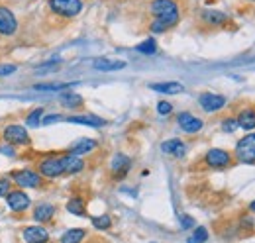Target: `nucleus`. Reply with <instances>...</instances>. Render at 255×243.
Here are the masks:
<instances>
[{
    "instance_id": "423d86ee",
    "label": "nucleus",
    "mask_w": 255,
    "mask_h": 243,
    "mask_svg": "<svg viewBox=\"0 0 255 243\" xmlns=\"http://www.w3.org/2000/svg\"><path fill=\"white\" fill-rule=\"evenodd\" d=\"M12 182L18 184L22 190L24 188H37L41 184V175L32 171V169H20V171L12 173Z\"/></svg>"
},
{
    "instance_id": "c85d7f7f",
    "label": "nucleus",
    "mask_w": 255,
    "mask_h": 243,
    "mask_svg": "<svg viewBox=\"0 0 255 243\" xmlns=\"http://www.w3.org/2000/svg\"><path fill=\"white\" fill-rule=\"evenodd\" d=\"M67 87H71V85H67V83H43V85H33V89L35 91H61V89H67Z\"/></svg>"
},
{
    "instance_id": "b1692460",
    "label": "nucleus",
    "mask_w": 255,
    "mask_h": 243,
    "mask_svg": "<svg viewBox=\"0 0 255 243\" xmlns=\"http://www.w3.org/2000/svg\"><path fill=\"white\" fill-rule=\"evenodd\" d=\"M202 18H204V22L210 24V26H222L224 22L228 20V16H226L224 12H218V10H206V12L202 14Z\"/></svg>"
},
{
    "instance_id": "dca6fc26",
    "label": "nucleus",
    "mask_w": 255,
    "mask_h": 243,
    "mask_svg": "<svg viewBox=\"0 0 255 243\" xmlns=\"http://www.w3.org/2000/svg\"><path fill=\"white\" fill-rule=\"evenodd\" d=\"M67 122L69 123H79V125H89V127H102L106 123V120H102L98 116H93V114H83V116L75 114V116H69Z\"/></svg>"
},
{
    "instance_id": "412c9836",
    "label": "nucleus",
    "mask_w": 255,
    "mask_h": 243,
    "mask_svg": "<svg viewBox=\"0 0 255 243\" xmlns=\"http://www.w3.org/2000/svg\"><path fill=\"white\" fill-rule=\"evenodd\" d=\"M149 89H153L155 92H165V94H179L185 91L181 83H153L149 85Z\"/></svg>"
},
{
    "instance_id": "c756f323",
    "label": "nucleus",
    "mask_w": 255,
    "mask_h": 243,
    "mask_svg": "<svg viewBox=\"0 0 255 243\" xmlns=\"http://www.w3.org/2000/svg\"><path fill=\"white\" fill-rule=\"evenodd\" d=\"M206 240H208V230L200 226V228L194 230V234H192V238L189 240V243H204Z\"/></svg>"
},
{
    "instance_id": "f257e3e1",
    "label": "nucleus",
    "mask_w": 255,
    "mask_h": 243,
    "mask_svg": "<svg viewBox=\"0 0 255 243\" xmlns=\"http://www.w3.org/2000/svg\"><path fill=\"white\" fill-rule=\"evenodd\" d=\"M149 10L155 16V20L163 22L167 28L179 22V6L175 0H153L149 4Z\"/></svg>"
},
{
    "instance_id": "7c9ffc66",
    "label": "nucleus",
    "mask_w": 255,
    "mask_h": 243,
    "mask_svg": "<svg viewBox=\"0 0 255 243\" xmlns=\"http://www.w3.org/2000/svg\"><path fill=\"white\" fill-rule=\"evenodd\" d=\"M222 129L226 133H234V131L238 129V120H236V118H224Z\"/></svg>"
},
{
    "instance_id": "f03ea898",
    "label": "nucleus",
    "mask_w": 255,
    "mask_h": 243,
    "mask_svg": "<svg viewBox=\"0 0 255 243\" xmlns=\"http://www.w3.org/2000/svg\"><path fill=\"white\" fill-rule=\"evenodd\" d=\"M2 137L8 145H30V133L24 125L20 123H10L2 129Z\"/></svg>"
},
{
    "instance_id": "e433bc0d",
    "label": "nucleus",
    "mask_w": 255,
    "mask_h": 243,
    "mask_svg": "<svg viewBox=\"0 0 255 243\" xmlns=\"http://www.w3.org/2000/svg\"><path fill=\"white\" fill-rule=\"evenodd\" d=\"M59 120H61V116H59V114H49V116H45V118L41 120V123H43V125H49V123L59 122Z\"/></svg>"
},
{
    "instance_id": "2f4dec72",
    "label": "nucleus",
    "mask_w": 255,
    "mask_h": 243,
    "mask_svg": "<svg viewBox=\"0 0 255 243\" xmlns=\"http://www.w3.org/2000/svg\"><path fill=\"white\" fill-rule=\"evenodd\" d=\"M16 71H18V67L12 65V63H2V65H0V77H10V75H14Z\"/></svg>"
},
{
    "instance_id": "9b49d317",
    "label": "nucleus",
    "mask_w": 255,
    "mask_h": 243,
    "mask_svg": "<svg viewBox=\"0 0 255 243\" xmlns=\"http://www.w3.org/2000/svg\"><path fill=\"white\" fill-rule=\"evenodd\" d=\"M198 102H200L202 110H206V112H218L220 108H224L226 98L220 96V94H214V92H204V94H200Z\"/></svg>"
},
{
    "instance_id": "4be33fe9",
    "label": "nucleus",
    "mask_w": 255,
    "mask_h": 243,
    "mask_svg": "<svg viewBox=\"0 0 255 243\" xmlns=\"http://www.w3.org/2000/svg\"><path fill=\"white\" fill-rule=\"evenodd\" d=\"M85 236H87V232L83 228H71L61 236L59 243H81L85 240Z\"/></svg>"
},
{
    "instance_id": "473e14b6",
    "label": "nucleus",
    "mask_w": 255,
    "mask_h": 243,
    "mask_svg": "<svg viewBox=\"0 0 255 243\" xmlns=\"http://www.w3.org/2000/svg\"><path fill=\"white\" fill-rule=\"evenodd\" d=\"M12 190V181L8 179H0V198H6Z\"/></svg>"
},
{
    "instance_id": "a878e982",
    "label": "nucleus",
    "mask_w": 255,
    "mask_h": 243,
    "mask_svg": "<svg viewBox=\"0 0 255 243\" xmlns=\"http://www.w3.org/2000/svg\"><path fill=\"white\" fill-rule=\"evenodd\" d=\"M135 49H137L139 53H143V55H153V53L157 51V43H155V39H145V41H141Z\"/></svg>"
},
{
    "instance_id": "58836bf2",
    "label": "nucleus",
    "mask_w": 255,
    "mask_h": 243,
    "mask_svg": "<svg viewBox=\"0 0 255 243\" xmlns=\"http://www.w3.org/2000/svg\"><path fill=\"white\" fill-rule=\"evenodd\" d=\"M250 210H252V212H255V200L252 202V204H250Z\"/></svg>"
},
{
    "instance_id": "20e7f679",
    "label": "nucleus",
    "mask_w": 255,
    "mask_h": 243,
    "mask_svg": "<svg viewBox=\"0 0 255 243\" xmlns=\"http://www.w3.org/2000/svg\"><path fill=\"white\" fill-rule=\"evenodd\" d=\"M37 173H39L41 177H45V179H57V177H61L65 173L61 157L51 155V157L41 159V161L37 163Z\"/></svg>"
},
{
    "instance_id": "39448f33",
    "label": "nucleus",
    "mask_w": 255,
    "mask_h": 243,
    "mask_svg": "<svg viewBox=\"0 0 255 243\" xmlns=\"http://www.w3.org/2000/svg\"><path fill=\"white\" fill-rule=\"evenodd\" d=\"M49 8H51V12H55L57 16L75 18V16L81 14L83 2H81V0H49Z\"/></svg>"
},
{
    "instance_id": "c9c22d12",
    "label": "nucleus",
    "mask_w": 255,
    "mask_h": 243,
    "mask_svg": "<svg viewBox=\"0 0 255 243\" xmlns=\"http://www.w3.org/2000/svg\"><path fill=\"white\" fill-rule=\"evenodd\" d=\"M165 30H167V26H165L163 22H159V20H155V22L151 24V31H153V33H163Z\"/></svg>"
},
{
    "instance_id": "2eb2a0df",
    "label": "nucleus",
    "mask_w": 255,
    "mask_h": 243,
    "mask_svg": "<svg viewBox=\"0 0 255 243\" xmlns=\"http://www.w3.org/2000/svg\"><path fill=\"white\" fill-rule=\"evenodd\" d=\"M96 149V141L95 139H87V137H81V139H77L75 143H71V147H69V153L71 155H77V157H81V155H87V153L95 151Z\"/></svg>"
},
{
    "instance_id": "9d476101",
    "label": "nucleus",
    "mask_w": 255,
    "mask_h": 243,
    "mask_svg": "<svg viewBox=\"0 0 255 243\" xmlns=\"http://www.w3.org/2000/svg\"><path fill=\"white\" fill-rule=\"evenodd\" d=\"M129 167H131V159L124 153H116L110 161V171L116 179H124L129 173Z\"/></svg>"
},
{
    "instance_id": "aec40b11",
    "label": "nucleus",
    "mask_w": 255,
    "mask_h": 243,
    "mask_svg": "<svg viewBox=\"0 0 255 243\" xmlns=\"http://www.w3.org/2000/svg\"><path fill=\"white\" fill-rule=\"evenodd\" d=\"M236 120H238V127H242L246 131H252V129H255V110L254 108L242 110Z\"/></svg>"
},
{
    "instance_id": "5701e85b",
    "label": "nucleus",
    "mask_w": 255,
    "mask_h": 243,
    "mask_svg": "<svg viewBox=\"0 0 255 243\" xmlns=\"http://www.w3.org/2000/svg\"><path fill=\"white\" fill-rule=\"evenodd\" d=\"M59 102L65 108H79V106H83V96L77 92H63L59 96Z\"/></svg>"
},
{
    "instance_id": "f8f14e48",
    "label": "nucleus",
    "mask_w": 255,
    "mask_h": 243,
    "mask_svg": "<svg viewBox=\"0 0 255 243\" xmlns=\"http://www.w3.org/2000/svg\"><path fill=\"white\" fill-rule=\"evenodd\" d=\"M24 242L26 243H47L49 242V232L37 224V226H28L24 228Z\"/></svg>"
},
{
    "instance_id": "6e6552de",
    "label": "nucleus",
    "mask_w": 255,
    "mask_h": 243,
    "mask_svg": "<svg viewBox=\"0 0 255 243\" xmlns=\"http://www.w3.org/2000/svg\"><path fill=\"white\" fill-rule=\"evenodd\" d=\"M18 30V20L14 12L6 6H0V35H14Z\"/></svg>"
},
{
    "instance_id": "ea45409f",
    "label": "nucleus",
    "mask_w": 255,
    "mask_h": 243,
    "mask_svg": "<svg viewBox=\"0 0 255 243\" xmlns=\"http://www.w3.org/2000/svg\"><path fill=\"white\" fill-rule=\"evenodd\" d=\"M151 243H155V242H151Z\"/></svg>"
},
{
    "instance_id": "4468645a",
    "label": "nucleus",
    "mask_w": 255,
    "mask_h": 243,
    "mask_svg": "<svg viewBox=\"0 0 255 243\" xmlns=\"http://www.w3.org/2000/svg\"><path fill=\"white\" fill-rule=\"evenodd\" d=\"M55 216V206L53 204H47V202H41L35 206L33 210V220L37 224H45V222H51Z\"/></svg>"
},
{
    "instance_id": "393cba45",
    "label": "nucleus",
    "mask_w": 255,
    "mask_h": 243,
    "mask_svg": "<svg viewBox=\"0 0 255 243\" xmlns=\"http://www.w3.org/2000/svg\"><path fill=\"white\" fill-rule=\"evenodd\" d=\"M67 212L75 214V216H87V208H85V202H83V198H79V196H73V198L67 202Z\"/></svg>"
},
{
    "instance_id": "a211bd4d",
    "label": "nucleus",
    "mask_w": 255,
    "mask_h": 243,
    "mask_svg": "<svg viewBox=\"0 0 255 243\" xmlns=\"http://www.w3.org/2000/svg\"><path fill=\"white\" fill-rule=\"evenodd\" d=\"M61 161H63V169L65 173H71V175H75V173H81L83 169H85V161L81 159V157H77V155H71V153H67L61 157Z\"/></svg>"
},
{
    "instance_id": "0eeeda50",
    "label": "nucleus",
    "mask_w": 255,
    "mask_h": 243,
    "mask_svg": "<svg viewBox=\"0 0 255 243\" xmlns=\"http://www.w3.org/2000/svg\"><path fill=\"white\" fill-rule=\"evenodd\" d=\"M6 204H8V208L12 212H24V210L30 208L32 198L22 188H18V190H10V194L6 196Z\"/></svg>"
},
{
    "instance_id": "7ed1b4c3",
    "label": "nucleus",
    "mask_w": 255,
    "mask_h": 243,
    "mask_svg": "<svg viewBox=\"0 0 255 243\" xmlns=\"http://www.w3.org/2000/svg\"><path fill=\"white\" fill-rule=\"evenodd\" d=\"M236 159L244 165H254L255 163V133H250L242 137L236 145Z\"/></svg>"
},
{
    "instance_id": "1a4fd4ad",
    "label": "nucleus",
    "mask_w": 255,
    "mask_h": 243,
    "mask_svg": "<svg viewBox=\"0 0 255 243\" xmlns=\"http://www.w3.org/2000/svg\"><path fill=\"white\" fill-rule=\"evenodd\" d=\"M204 163L208 167H212V169H226L232 163V155L228 151H224V149H216L214 147V149H210V151L206 153Z\"/></svg>"
},
{
    "instance_id": "4c0bfd02",
    "label": "nucleus",
    "mask_w": 255,
    "mask_h": 243,
    "mask_svg": "<svg viewBox=\"0 0 255 243\" xmlns=\"http://www.w3.org/2000/svg\"><path fill=\"white\" fill-rule=\"evenodd\" d=\"M0 153L10 155V157H14V155H16V151H14V147H12V145H2V147H0Z\"/></svg>"
},
{
    "instance_id": "72a5a7b5",
    "label": "nucleus",
    "mask_w": 255,
    "mask_h": 243,
    "mask_svg": "<svg viewBox=\"0 0 255 243\" xmlns=\"http://www.w3.org/2000/svg\"><path fill=\"white\" fill-rule=\"evenodd\" d=\"M157 112H159V114H171V112H173V104L161 100V102H157Z\"/></svg>"
},
{
    "instance_id": "cd10ccee",
    "label": "nucleus",
    "mask_w": 255,
    "mask_h": 243,
    "mask_svg": "<svg viewBox=\"0 0 255 243\" xmlns=\"http://www.w3.org/2000/svg\"><path fill=\"white\" fill-rule=\"evenodd\" d=\"M93 226H95V230H108L110 228V224H112V220H110V216L108 214H102V216H95L93 220Z\"/></svg>"
},
{
    "instance_id": "bb28decb",
    "label": "nucleus",
    "mask_w": 255,
    "mask_h": 243,
    "mask_svg": "<svg viewBox=\"0 0 255 243\" xmlns=\"http://www.w3.org/2000/svg\"><path fill=\"white\" fill-rule=\"evenodd\" d=\"M41 120H43V108H41V106H39V108H33L32 112L26 116V123L32 125V127L33 125H39Z\"/></svg>"
},
{
    "instance_id": "f704fd0d",
    "label": "nucleus",
    "mask_w": 255,
    "mask_h": 243,
    "mask_svg": "<svg viewBox=\"0 0 255 243\" xmlns=\"http://www.w3.org/2000/svg\"><path fill=\"white\" fill-rule=\"evenodd\" d=\"M181 226H183L185 230H189V228H194V220H192L191 216H185V214H181Z\"/></svg>"
},
{
    "instance_id": "f3484780",
    "label": "nucleus",
    "mask_w": 255,
    "mask_h": 243,
    "mask_svg": "<svg viewBox=\"0 0 255 243\" xmlns=\"http://www.w3.org/2000/svg\"><path fill=\"white\" fill-rule=\"evenodd\" d=\"M126 63L124 61H112L108 57H98V59L93 61V69L96 71H102V73H108V71H120L124 69Z\"/></svg>"
},
{
    "instance_id": "ddd939ff",
    "label": "nucleus",
    "mask_w": 255,
    "mask_h": 243,
    "mask_svg": "<svg viewBox=\"0 0 255 243\" xmlns=\"http://www.w3.org/2000/svg\"><path fill=\"white\" fill-rule=\"evenodd\" d=\"M179 125H181V129L183 131H187V133H196V131H200L202 129V120L200 118H196V116H192L189 112H183V114H179Z\"/></svg>"
},
{
    "instance_id": "6ab92c4d",
    "label": "nucleus",
    "mask_w": 255,
    "mask_h": 243,
    "mask_svg": "<svg viewBox=\"0 0 255 243\" xmlns=\"http://www.w3.org/2000/svg\"><path fill=\"white\" fill-rule=\"evenodd\" d=\"M161 151L167 153V155H173V157H183L187 153V145L181 139H169L161 145Z\"/></svg>"
}]
</instances>
